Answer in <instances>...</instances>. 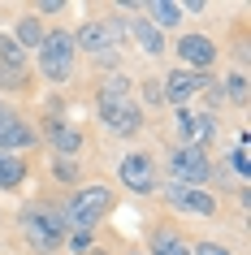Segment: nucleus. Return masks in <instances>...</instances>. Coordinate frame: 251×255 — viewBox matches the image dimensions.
<instances>
[{
  "instance_id": "f257e3e1",
  "label": "nucleus",
  "mask_w": 251,
  "mask_h": 255,
  "mask_svg": "<svg viewBox=\"0 0 251 255\" xmlns=\"http://www.w3.org/2000/svg\"><path fill=\"white\" fill-rule=\"evenodd\" d=\"M17 229H22V238H26V247L35 255H56L61 247H65V216H61V208L48 199H35L26 203L22 212H17Z\"/></svg>"
},
{
  "instance_id": "f03ea898",
  "label": "nucleus",
  "mask_w": 251,
  "mask_h": 255,
  "mask_svg": "<svg viewBox=\"0 0 251 255\" xmlns=\"http://www.w3.org/2000/svg\"><path fill=\"white\" fill-rule=\"evenodd\" d=\"M113 208H117V190L104 186V182H91V186H78L69 195V203L61 208V216H65V229H91L95 234V225H100Z\"/></svg>"
},
{
  "instance_id": "7ed1b4c3",
  "label": "nucleus",
  "mask_w": 251,
  "mask_h": 255,
  "mask_svg": "<svg viewBox=\"0 0 251 255\" xmlns=\"http://www.w3.org/2000/svg\"><path fill=\"white\" fill-rule=\"evenodd\" d=\"M121 39H126V17L113 13V17H91L74 30V48L87 52L91 61H117L121 52Z\"/></svg>"
},
{
  "instance_id": "20e7f679",
  "label": "nucleus",
  "mask_w": 251,
  "mask_h": 255,
  "mask_svg": "<svg viewBox=\"0 0 251 255\" xmlns=\"http://www.w3.org/2000/svg\"><path fill=\"white\" fill-rule=\"evenodd\" d=\"M35 52H39V74L48 82H69L74 61H78L74 30H43V43L35 48Z\"/></svg>"
},
{
  "instance_id": "39448f33",
  "label": "nucleus",
  "mask_w": 251,
  "mask_h": 255,
  "mask_svg": "<svg viewBox=\"0 0 251 255\" xmlns=\"http://www.w3.org/2000/svg\"><path fill=\"white\" fill-rule=\"evenodd\" d=\"M117 182L126 190H134V195L160 190V169H156V160H152V151H126L121 164H117Z\"/></svg>"
},
{
  "instance_id": "423d86ee",
  "label": "nucleus",
  "mask_w": 251,
  "mask_h": 255,
  "mask_svg": "<svg viewBox=\"0 0 251 255\" xmlns=\"http://www.w3.org/2000/svg\"><path fill=\"white\" fill-rule=\"evenodd\" d=\"M160 195H165V203L173 212H182V216H199V221L217 216V199L204 186H178V182H169V186H160Z\"/></svg>"
},
{
  "instance_id": "0eeeda50",
  "label": "nucleus",
  "mask_w": 251,
  "mask_h": 255,
  "mask_svg": "<svg viewBox=\"0 0 251 255\" xmlns=\"http://www.w3.org/2000/svg\"><path fill=\"white\" fill-rule=\"evenodd\" d=\"M169 177L178 186H204L212 177V160L199 147H173L169 151Z\"/></svg>"
},
{
  "instance_id": "6e6552de",
  "label": "nucleus",
  "mask_w": 251,
  "mask_h": 255,
  "mask_svg": "<svg viewBox=\"0 0 251 255\" xmlns=\"http://www.w3.org/2000/svg\"><path fill=\"white\" fill-rule=\"evenodd\" d=\"M208 87H217V82H212L208 74H191V69H182V65H178V69H169V74L160 78L165 104H173V108H186L199 91H208Z\"/></svg>"
},
{
  "instance_id": "1a4fd4ad",
  "label": "nucleus",
  "mask_w": 251,
  "mask_h": 255,
  "mask_svg": "<svg viewBox=\"0 0 251 255\" xmlns=\"http://www.w3.org/2000/svg\"><path fill=\"white\" fill-rule=\"evenodd\" d=\"M173 130H178V147H208L217 138V117L212 113H191V108H178L173 117Z\"/></svg>"
},
{
  "instance_id": "9d476101",
  "label": "nucleus",
  "mask_w": 251,
  "mask_h": 255,
  "mask_svg": "<svg viewBox=\"0 0 251 255\" xmlns=\"http://www.w3.org/2000/svg\"><path fill=\"white\" fill-rule=\"evenodd\" d=\"M173 52H178L182 69H191V74H208V69L217 65L221 48H217V43H212L208 35H182V39L173 43Z\"/></svg>"
},
{
  "instance_id": "9b49d317",
  "label": "nucleus",
  "mask_w": 251,
  "mask_h": 255,
  "mask_svg": "<svg viewBox=\"0 0 251 255\" xmlns=\"http://www.w3.org/2000/svg\"><path fill=\"white\" fill-rule=\"evenodd\" d=\"M39 143V134L26 126V117H17L13 108L0 113V156H17V151H30Z\"/></svg>"
},
{
  "instance_id": "f8f14e48",
  "label": "nucleus",
  "mask_w": 251,
  "mask_h": 255,
  "mask_svg": "<svg viewBox=\"0 0 251 255\" xmlns=\"http://www.w3.org/2000/svg\"><path fill=\"white\" fill-rule=\"evenodd\" d=\"M43 134H48V147H52L56 156H69V160H78V151L87 147L82 130L69 117H48V121H43Z\"/></svg>"
},
{
  "instance_id": "ddd939ff",
  "label": "nucleus",
  "mask_w": 251,
  "mask_h": 255,
  "mask_svg": "<svg viewBox=\"0 0 251 255\" xmlns=\"http://www.w3.org/2000/svg\"><path fill=\"white\" fill-rule=\"evenodd\" d=\"M130 91H134V82H130V74H108L104 82H100V91H95V113L104 117V113H113V108H121V104H130Z\"/></svg>"
},
{
  "instance_id": "4468645a",
  "label": "nucleus",
  "mask_w": 251,
  "mask_h": 255,
  "mask_svg": "<svg viewBox=\"0 0 251 255\" xmlns=\"http://www.w3.org/2000/svg\"><path fill=\"white\" fill-rule=\"evenodd\" d=\"M100 121H104L108 134H117V138H134L139 130H143V108L130 100V104H121V108H113V113H104Z\"/></svg>"
},
{
  "instance_id": "2eb2a0df",
  "label": "nucleus",
  "mask_w": 251,
  "mask_h": 255,
  "mask_svg": "<svg viewBox=\"0 0 251 255\" xmlns=\"http://www.w3.org/2000/svg\"><path fill=\"white\" fill-rule=\"evenodd\" d=\"M126 35H134V43L143 48V56H165V35H160L147 17H126Z\"/></svg>"
},
{
  "instance_id": "dca6fc26",
  "label": "nucleus",
  "mask_w": 251,
  "mask_h": 255,
  "mask_svg": "<svg viewBox=\"0 0 251 255\" xmlns=\"http://www.w3.org/2000/svg\"><path fill=\"white\" fill-rule=\"evenodd\" d=\"M147 251L152 255H191V247H186V238L178 234V229L156 225L152 234H147Z\"/></svg>"
},
{
  "instance_id": "f3484780",
  "label": "nucleus",
  "mask_w": 251,
  "mask_h": 255,
  "mask_svg": "<svg viewBox=\"0 0 251 255\" xmlns=\"http://www.w3.org/2000/svg\"><path fill=\"white\" fill-rule=\"evenodd\" d=\"M147 22L156 30H169V26H182V4H169V0H147L143 4Z\"/></svg>"
},
{
  "instance_id": "a211bd4d",
  "label": "nucleus",
  "mask_w": 251,
  "mask_h": 255,
  "mask_svg": "<svg viewBox=\"0 0 251 255\" xmlns=\"http://www.w3.org/2000/svg\"><path fill=\"white\" fill-rule=\"evenodd\" d=\"M26 182V160L22 156H0V190H17Z\"/></svg>"
},
{
  "instance_id": "6ab92c4d",
  "label": "nucleus",
  "mask_w": 251,
  "mask_h": 255,
  "mask_svg": "<svg viewBox=\"0 0 251 255\" xmlns=\"http://www.w3.org/2000/svg\"><path fill=\"white\" fill-rule=\"evenodd\" d=\"M221 100L225 104H247V74L243 69H234V74H225V82H221Z\"/></svg>"
},
{
  "instance_id": "aec40b11",
  "label": "nucleus",
  "mask_w": 251,
  "mask_h": 255,
  "mask_svg": "<svg viewBox=\"0 0 251 255\" xmlns=\"http://www.w3.org/2000/svg\"><path fill=\"white\" fill-rule=\"evenodd\" d=\"M13 43L22 48V52H26V48H39V43H43V26H39V17H22V22H17Z\"/></svg>"
},
{
  "instance_id": "412c9836",
  "label": "nucleus",
  "mask_w": 251,
  "mask_h": 255,
  "mask_svg": "<svg viewBox=\"0 0 251 255\" xmlns=\"http://www.w3.org/2000/svg\"><path fill=\"white\" fill-rule=\"evenodd\" d=\"M52 177H56V182H65V186H78V182H82V169H78V160L56 156V160H52Z\"/></svg>"
},
{
  "instance_id": "4be33fe9",
  "label": "nucleus",
  "mask_w": 251,
  "mask_h": 255,
  "mask_svg": "<svg viewBox=\"0 0 251 255\" xmlns=\"http://www.w3.org/2000/svg\"><path fill=\"white\" fill-rule=\"evenodd\" d=\"M26 82H30V74H26V69L4 65V61H0V91H26Z\"/></svg>"
},
{
  "instance_id": "5701e85b",
  "label": "nucleus",
  "mask_w": 251,
  "mask_h": 255,
  "mask_svg": "<svg viewBox=\"0 0 251 255\" xmlns=\"http://www.w3.org/2000/svg\"><path fill=\"white\" fill-rule=\"evenodd\" d=\"M65 247H69V255H87L95 247V234H91V229H69V234H65Z\"/></svg>"
},
{
  "instance_id": "b1692460",
  "label": "nucleus",
  "mask_w": 251,
  "mask_h": 255,
  "mask_svg": "<svg viewBox=\"0 0 251 255\" xmlns=\"http://www.w3.org/2000/svg\"><path fill=\"white\" fill-rule=\"evenodd\" d=\"M0 61L4 65H17V69H26V52L13 43V35H0Z\"/></svg>"
},
{
  "instance_id": "393cba45",
  "label": "nucleus",
  "mask_w": 251,
  "mask_h": 255,
  "mask_svg": "<svg viewBox=\"0 0 251 255\" xmlns=\"http://www.w3.org/2000/svg\"><path fill=\"white\" fill-rule=\"evenodd\" d=\"M139 95H143V104H147V108H160V104H165L160 78H147V82H139ZM143 104H139V108H143Z\"/></svg>"
},
{
  "instance_id": "a878e982",
  "label": "nucleus",
  "mask_w": 251,
  "mask_h": 255,
  "mask_svg": "<svg viewBox=\"0 0 251 255\" xmlns=\"http://www.w3.org/2000/svg\"><path fill=\"white\" fill-rule=\"evenodd\" d=\"M230 169H234L238 177H247V173H251V160H247V147H234V151H230Z\"/></svg>"
},
{
  "instance_id": "bb28decb",
  "label": "nucleus",
  "mask_w": 251,
  "mask_h": 255,
  "mask_svg": "<svg viewBox=\"0 0 251 255\" xmlns=\"http://www.w3.org/2000/svg\"><path fill=\"white\" fill-rule=\"evenodd\" d=\"M191 255H234L230 251V247H225V242H195V247H191Z\"/></svg>"
},
{
  "instance_id": "cd10ccee",
  "label": "nucleus",
  "mask_w": 251,
  "mask_h": 255,
  "mask_svg": "<svg viewBox=\"0 0 251 255\" xmlns=\"http://www.w3.org/2000/svg\"><path fill=\"white\" fill-rule=\"evenodd\" d=\"M39 13H65V0H39Z\"/></svg>"
},
{
  "instance_id": "c85d7f7f",
  "label": "nucleus",
  "mask_w": 251,
  "mask_h": 255,
  "mask_svg": "<svg viewBox=\"0 0 251 255\" xmlns=\"http://www.w3.org/2000/svg\"><path fill=\"white\" fill-rule=\"evenodd\" d=\"M87 255H113V251H104V247H91V251H87Z\"/></svg>"
},
{
  "instance_id": "c756f323",
  "label": "nucleus",
  "mask_w": 251,
  "mask_h": 255,
  "mask_svg": "<svg viewBox=\"0 0 251 255\" xmlns=\"http://www.w3.org/2000/svg\"><path fill=\"white\" fill-rule=\"evenodd\" d=\"M0 113H9V104H4V100H0Z\"/></svg>"
},
{
  "instance_id": "7c9ffc66",
  "label": "nucleus",
  "mask_w": 251,
  "mask_h": 255,
  "mask_svg": "<svg viewBox=\"0 0 251 255\" xmlns=\"http://www.w3.org/2000/svg\"><path fill=\"white\" fill-rule=\"evenodd\" d=\"M0 221H4V212H0Z\"/></svg>"
}]
</instances>
